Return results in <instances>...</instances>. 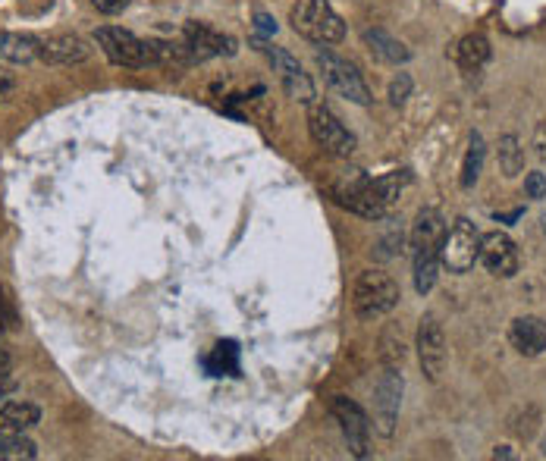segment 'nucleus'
I'll return each mask as SVG.
<instances>
[{
  "instance_id": "a211bd4d",
  "label": "nucleus",
  "mask_w": 546,
  "mask_h": 461,
  "mask_svg": "<svg viewBox=\"0 0 546 461\" xmlns=\"http://www.w3.org/2000/svg\"><path fill=\"white\" fill-rule=\"evenodd\" d=\"M364 48H368L383 63H408V60H412V51H408L399 38H393L390 32H383V29L364 32Z\"/></svg>"
},
{
  "instance_id": "9d476101",
  "label": "nucleus",
  "mask_w": 546,
  "mask_h": 461,
  "mask_svg": "<svg viewBox=\"0 0 546 461\" xmlns=\"http://www.w3.org/2000/svg\"><path fill=\"white\" fill-rule=\"evenodd\" d=\"M333 418H336L339 430H343L352 455L368 458L371 455V418L364 414V408L346 396H336L333 399Z\"/></svg>"
},
{
  "instance_id": "ddd939ff",
  "label": "nucleus",
  "mask_w": 546,
  "mask_h": 461,
  "mask_svg": "<svg viewBox=\"0 0 546 461\" xmlns=\"http://www.w3.org/2000/svg\"><path fill=\"white\" fill-rule=\"evenodd\" d=\"M182 41H186V48H189L195 63L211 60V57H233L236 54V38L214 32L211 26H204V22H189V26L182 29Z\"/></svg>"
},
{
  "instance_id": "f3484780",
  "label": "nucleus",
  "mask_w": 546,
  "mask_h": 461,
  "mask_svg": "<svg viewBox=\"0 0 546 461\" xmlns=\"http://www.w3.org/2000/svg\"><path fill=\"white\" fill-rule=\"evenodd\" d=\"M41 421V408L32 402H7L0 405V436L29 433Z\"/></svg>"
},
{
  "instance_id": "0eeeda50",
  "label": "nucleus",
  "mask_w": 546,
  "mask_h": 461,
  "mask_svg": "<svg viewBox=\"0 0 546 461\" xmlns=\"http://www.w3.org/2000/svg\"><path fill=\"white\" fill-rule=\"evenodd\" d=\"M95 41L98 48L104 51V57L117 66H126V69H142V66H151L154 63V51H151V41L132 35L126 29H117V26H104L95 32Z\"/></svg>"
},
{
  "instance_id": "9b49d317",
  "label": "nucleus",
  "mask_w": 546,
  "mask_h": 461,
  "mask_svg": "<svg viewBox=\"0 0 546 461\" xmlns=\"http://www.w3.org/2000/svg\"><path fill=\"white\" fill-rule=\"evenodd\" d=\"M258 48L267 54V60L273 63V69L280 73V82H283V88H286V95L311 107V104L317 101V91H314L311 76L299 66V60H295L289 51L277 48V44H258Z\"/></svg>"
},
{
  "instance_id": "6e6552de",
  "label": "nucleus",
  "mask_w": 546,
  "mask_h": 461,
  "mask_svg": "<svg viewBox=\"0 0 546 461\" xmlns=\"http://www.w3.org/2000/svg\"><path fill=\"white\" fill-rule=\"evenodd\" d=\"M308 132L314 138L317 148H324L333 157H349L355 151V135L343 126V120L324 104H311L308 107Z\"/></svg>"
},
{
  "instance_id": "bb28decb",
  "label": "nucleus",
  "mask_w": 546,
  "mask_h": 461,
  "mask_svg": "<svg viewBox=\"0 0 546 461\" xmlns=\"http://www.w3.org/2000/svg\"><path fill=\"white\" fill-rule=\"evenodd\" d=\"M525 195L531 201H543L546 198V176L543 173H528V179H525Z\"/></svg>"
},
{
  "instance_id": "aec40b11",
  "label": "nucleus",
  "mask_w": 546,
  "mask_h": 461,
  "mask_svg": "<svg viewBox=\"0 0 546 461\" xmlns=\"http://www.w3.org/2000/svg\"><path fill=\"white\" fill-rule=\"evenodd\" d=\"M484 157H487V145L481 132H471L468 138V151H465V164H462V186L471 189L477 179H481V170H484Z\"/></svg>"
},
{
  "instance_id": "c756f323",
  "label": "nucleus",
  "mask_w": 546,
  "mask_h": 461,
  "mask_svg": "<svg viewBox=\"0 0 546 461\" xmlns=\"http://www.w3.org/2000/svg\"><path fill=\"white\" fill-rule=\"evenodd\" d=\"M16 389V377L10 367H0V399H7L10 393Z\"/></svg>"
},
{
  "instance_id": "2f4dec72",
  "label": "nucleus",
  "mask_w": 546,
  "mask_h": 461,
  "mask_svg": "<svg viewBox=\"0 0 546 461\" xmlns=\"http://www.w3.org/2000/svg\"><path fill=\"white\" fill-rule=\"evenodd\" d=\"M496 458H512V452H509V449L503 446V449H496Z\"/></svg>"
},
{
  "instance_id": "1a4fd4ad",
  "label": "nucleus",
  "mask_w": 546,
  "mask_h": 461,
  "mask_svg": "<svg viewBox=\"0 0 546 461\" xmlns=\"http://www.w3.org/2000/svg\"><path fill=\"white\" fill-rule=\"evenodd\" d=\"M402 389L405 380L396 367H386L374 386V424L380 436H393L399 424V405H402Z\"/></svg>"
},
{
  "instance_id": "5701e85b",
  "label": "nucleus",
  "mask_w": 546,
  "mask_h": 461,
  "mask_svg": "<svg viewBox=\"0 0 546 461\" xmlns=\"http://www.w3.org/2000/svg\"><path fill=\"white\" fill-rule=\"evenodd\" d=\"M208 371L214 377H223V374L233 377L239 371V352H236L233 342H220L217 345V349L211 352V358H208Z\"/></svg>"
},
{
  "instance_id": "f8f14e48",
  "label": "nucleus",
  "mask_w": 546,
  "mask_h": 461,
  "mask_svg": "<svg viewBox=\"0 0 546 461\" xmlns=\"http://www.w3.org/2000/svg\"><path fill=\"white\" fill-rule=\"evenodd\" d=\"M418 358L427 380H440L446 367V333L434 314H424L418 324Z\"/></svg>"
},
{
  "instance_id": "393cba45",
  "label": "nucleus",
  "mask_w": 546,
  "mask_h": 461,
  "mask_svg": "<svg viewBox=\"0 0 546 461\" xmlns=\"http://www.w3.org/2000/svg\"><path fill=\"white\" fill-rule=\"evenodd\" d=\"M16 330H19L16 298L7 286H0V333H16Z\"/></svg>"
},
{
  "instance_id": "4be33fe9",
  "label": "nucleus",
  "mask_w": 546,
  "mask_h": 461,
  "mask_svg": "<svg viewBox=\"0 0 546 461\" xmlns=\"http://www.w3.org/2000/svg\"><path fill=\"white\" fill-rule=\"evenodd\" d=\"M38 455V446L26 433L0 436V461H32Z\"/></svg>"
},
{
  "instance_id": "cd10ccee",
  "label": "nucleus",
  "mask_w": 546,
  "mask_h": 461,
  "mask_svg": "<svg viewBox=\"0 0 546 461\" xmlns=\"http://www.w3.org/2000/svg\"><path fill=\"white\" fill-rule=\"evenodd\" d=\"M129 4H132V0H95L98 13H104V16H117V13H123Z\"/></svg>"
},
{
  "instance_id": "2eb2a0df",
  "label": "nucleus",
  "mask_w": 546,
  "mask_h": 461,
  "mask_svg": "<svg viewBox=\"0 0 546 461\" xmlns=\"http://www.w3.org/2000/svg\"><path fill=\"white\" fill-rule=\"evenodd\" d=\"M91 57L88 41L79 35H51V38H38V60L51 63V66H76Z\"/></svg>"
},
{
  "instance_id": "dca6fc26",
  "label": "nucleus",
  "mask_w": 546,
  "mask_h": 461,
  "mask_svg": "<svg viewBox=\"0 0 546 461\" xmlns=\"http://www.w3.org/2000/svg\"><path fill=\"white\" fill-rule=\"evenodd\" d=\"M509 342L515 345L518 355L525 358H537L543 355L546 349V324L534 314H525V317H515L512 327H509Z\"/></svg>"
},
{
  "instance_id": "7ed1b4c3",
  "label": "nucleus",
  "mask_w": 546,
  "mask_h": 461,
  "mask_svg": "<svg viewBox=\"0 0 546 461\" xmlns=\"http://www.w3.org/2000/svg\"><path fill=\"white\" fill-rule=\"evenodd\" d=\"M399 305V283L383 270H364L352 286V311L358 320H380Z\"/></svg>"
},
{
  "instance_id": "6ab92c4d",
  "label": "nucleus",
  "mask_w": 546,
  "mask_h": 461,
  "mask_svg": "<svg viewBox=\"0 0 546 461\" xmlns=\"http://www.w3.org/2000/svg\"><path fill=\"white\" fill-rule=\"evenodd\" d=\"M487 60H490V41L481 32L465 35L459 44H455V63L468 69V73H477Z\"/></svg>"
},
{
  "instance_id": "20e7f679",
  "label": "nucleus",
  "mask_w": 546,
  "mask_h": 461,
  "mask_svg": "<svg viewBox=\"0 0 546 461\" xmlns=\"http://www.w3.org/2000/svg\"><path fill=\"white\" fill-rule=\"evenodd\" d=\"M314 63H317V69H321V76H324L327 88L336 91L339 98H346V101H352V104H361V107H368V104L374 101L371 88H368V82L361 79V73H358V66H355V63H349V60H343V57H336V54H330V51H317V54H314Z\"/></svg>"
},
{
  "instance_id": "39448f33",
  "label": "nucleus",
  "mask_w": 546,
  "mask_h": 461,
  "mask_svg": "<svg viewBox=\"0 0 546 461\" xmlns=\"http://www.w3.org/2000/svg\"><path fill=\"white\" fill-rule=\"evenodd\" d=\"M333 198L339 207L364 217V220H380L386 217L383 201L374 195V179H368L361 170H349L333 182Z\"/></svg>"
},
{
  "instance_id": "f03ea898",
  "label": "nucleus",
  "mask_w": 546,
  "mask_h": 461,
  "mask_svg": "<svg viewBox=\"0 0 546 461\" xmlns=\"http://www.w3.org/2000/svg\"><path fill=\"white\" fill-rule=\"evenodd\" d=\"M289 22L295 32L314 44H321V48L346 38V22L327 0H295L289 10Z\"/></svg>"
},
{
  "instance_id": "7c9ffc66",
  "label": "nucleus",
  "mask_w": 546,
  "mask_h": 461,
  "mask_svg": "<svg viewBox=\"0 0 546 461\" xmlns=\"http://www.w3.org/2000/svg\"><path fill=\"white\" fill-rule=\"evenodd\" d=\"M258 26H261L264 32H270V29H273V22H270V19H267L264 13H258Z\"/></svg>"
},
{
  "instance_id": "4468645a",
  "label": "nucleus",
  "mask_w": 546,
  "mask_h": 461,
  "mask_svg": "<svg viewBox=\"0 0 546 461\" xmlns=\"http://www.w3.org/2000/svg\"><path fill=\"white\" fill-rule=\"evenodd\" d=\"M481 264L499 276V280H509L518 273V248L506 233H487L481 239Z\"/></svg>"
},
{
  "instance_id": "473e14b6",
  "label": "nucleus",
  "mask_w": 546,
  "mask_h": 461,
  "mask_svg": "<svg viewBox=\"0 0 546 461\" xmlns=\"http://www.w3.org/2000/svg\"><path fill=\"white\" fill-rule=\"evenodd\" d=\"M543 455H546V443H543Z\"/></svg>"
},
{
  "instance_id": "c85d7f7f",
  "label": "nucleus",
  "mask_w": 546,
  "mask_h": 461,
  "mask_svg": "<svg viewBox=\"0 0 546 461\" xmlns=\"http://www.w3.org/2000/svg\"><path fill=\"white\" fill-rule=\"evenodd\" d=\"M13 91H16V79L7 73V69H0V104L10 101V98H13Z\"/></svg>"
},
{
  "instance_id": "f257e3e1",
  "label": "nucleus",
  "mask_w": 546,
  "mask_h": 461,
  "mask_svg": "<svg viewBox=\"0 0 546 461\" xmlns=\"http://www.w3.org/2000/svg\"><path fill=\"white\" fill-rule=\"evenodd\" d=\"M443 236H446V223L443 214L434 211V207H424L418 214L415 226H412V258H415V289L421 295H427L437 283L440 273V248H443Z\"/></svg>"
},
{
  "instance_id": "a878e982",
  "label": "nucleus",
  "mask_w": 546,
  "mask_h": 461,
  "mask_svg": "<svg viewBox=\"0 0 546 461\" xmlns=\"http://www.w3.org/2000/svg\"><path fill=\"white\" fill-rule=\"evenodd\" d=\"M408 95H412V76H408V73H399V76L390 82V101L399 107V104L408 101Z\"/></svg>"
},
{
  "instance_id": "412c9836",
  "label": "nucleus",
  "mask_w": 546,
  "mask_h": 461,
  "mask_svg": "<svg viewBox=\"0 0 546 461\" xmlns=\"http://www.w3.org/2000/svg\"><path fill=\"white\" fill-rule=\"evenodd\" d=\"M499 167H503L506 176H518L521 167H525V148H521L518 135H503L499 138Z\"/></svg>"
},
{
  "instance_id": "b1692460",
  "label": "nucleus",
  "mask_w": 546,
  "mask_h": 461,
  "mask_svg": "<svg viewBox=\"0 0 546 461\" xmlns=\"http://www.w3.org/2000/svg\"><path fill=\"white\" fill-rule=\"evenodd\" d=\"M380 358L386 367H402L405 361V336H402V327H386L383 339H380Z\"/></svg>"
},
{
  "instance_id": "423d86ee",
  "label": "nucleus",
  "mask_w": 546,
  "mask_h": 461,
  "mask_svg": "<svg viewBox=\"0 0 546 461\" xmlns=\"http://www.w3.org/2000/svg\"><path fill=\"white\" fill-rule=\"evenodd\" d=\"M481 233L477 226L465 217H459L452 223V229H446L443 236V248H440V264L449 273H468L474 267V261H481Z\"/></svg>"
}]
</instances>
